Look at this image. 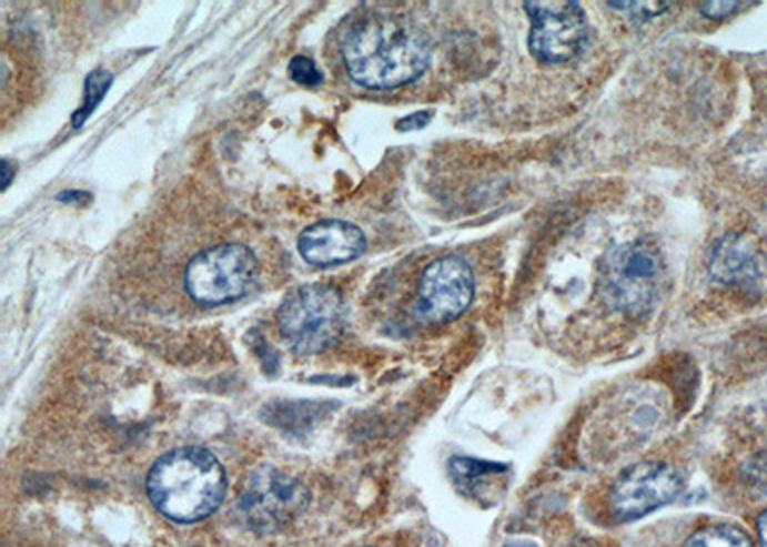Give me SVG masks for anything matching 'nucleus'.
Listing matches in <instances>:
<instances>
[{
	"instance_id": "obj_17",
	"label": "nucleus",
	"mask_w": 767,
	"mask_h": 547,
	"mask_svg": "<svg viewBox=\"0 0 767 547\" xmlns=\"http://www.w3.org/2000/svg\"><path fill=\"white\" fill-rule=\"evenodd\" d=\"M430 120H432V112L424 110V112H416V114L407 115V118H403V120L397 121V123H395V129H397V131H403V133H407V131H416V129L426 128V125L430 123Z\"/></svg>"
},
{
	"instance_id": "obj_1",
	"label": "nucleus",
	"mask_w": 767,
	"mask_h": 547,
	"mask_svg": "<svg viewBox=\"0 0 767 547\" xmlns=\"http://www.w3.org/2000/svg\"><path fill=\"white\" fill-rule=\"evenodd\" d=\"M350 78L369 89H395L421 78L430 64L426 37L400 16L371 14L344 33Z\"/></svg>"
},
{
	"instance_id": "obj_18",
	"label": "nucleus",
	"mask_w": 767,
	"mask_h": 547,
	"mask_svg": "<svg viewBox=\"0 0 767 547\" xmlns=\"http://www.w3.org/2000/svg\"><path fill=\"white\" fill-rule=\"evenodd\" d=\"M58 200L60 202H65V204H78V206H85L91 202L92 196L89 192L83 191H65L58 194Z\"/></svg>"
},
{
	"instance_id": "obj_14",
	"label": "nucleus",
	"mask_w": 767,
	"mask_h": 547,
	"mask_svg": "<svg viewBox=\"0 0 767 547\" xmlns=\"http://www.w3.org/2000/svg\"><path fill=\"white\" fill-rule=\"evenodd\" d=\"M290 78L294 79L296 83L305 87H317L323 83V73L319 70L317 64L311 58L297 54L292 58L289 64Z\"/></svg>"
},
{
	"instance_id": "obj_15",
	"label": "nucleus",
	"mask_w": 767,
	"mask_h": 547,
	"mask_svg": "<svg viewBox=\"0 0 767 547\" xmlns=\"http://www.w3.org/2000/svg\"><path fill=\"white\" fill-rule=\"evenodd\" d=\"M610 7L629 8L626 10L632 18H639V20H647L653 16H660L666 8H669V2H608Z\"/></svg>"
},
{
	"instance_id": "obj_16",
	"label": "nucleus",
	"mask_w": 767,
	"mask_h": 547,
	"mask_svg": "<svg viewBox=\"0 0 767 547\" xmlns=\"http://www.w3.org/2000/svg\"><path fill=\"white\" fill-rule=\"evenodd\" d=\"M739 7V2H703L700 12L712 20H721L725 16L733 14L735 8Z\"/></svg>"
},
{
	"instance_id": "obj_6",
	"label": "nucleus",
	"mask_w": 767,
	"mask_h": 547,
	"mask_svg": "<svg viewBox=\"0 0 767 547\" xmlns=\"http://www.w3.org/2000/svg\"><path fill=\"white\" fill-rule=\"evenodd\" d=\"M310 492L296 476L275 467L252 470L240 490L239 507L248 525L258 533H276L302 515Z\"/></svg>"
},
{
	"instance_id": "obj_3",
	"label": "nucleus",
	"mask_w": 767,
	"mask_h": 547,
	"mask_svg": "<svg viewBox=\"0 0 767 547\" xmlns=\"http://www.w3.org/2000/svg\"><path fill=\"white\" fill-rule=\"evenodd\" d=\"M598 296L608 310L639 317L664 288V260L650 242H624L606 252L598 270Z\"/></svg>"
},
{
	"instance_id": "obj_7",
	"label": "nucleus",
	"mask_w": 767,
	"mask_h": 547,
	"mask_svg": "<svg viewBox=\"0 0 767 547\" xmlns=\"http://www.w3.org/2000/svg\"><path fill=\"white\" fill-rule=\"evenodd\" d=\"M529 16V52L545 64H563L584 52L589 28L587 16L577 2L542 0L526 2Z\"/></svg>"
},
{
	"instance_id": "obj_13",
	"label": "nucleus",
	"mask_w": 767,
	"mask_h": 547,
	"mask_svg": "<svg viewBox=\"0 0 767 547\" xmlns=\"http://www.w3.org/2000/svg\"><path fill=\"white\" fill-rule=\"evenodd\" d=\"M113 83L112 73L108 70H94V72L89 73L85 79V94H83V104L79 107L78 112L71 118V125L73 129H81L85 125V121L91 118L97 108L100 107V102L104 100L110 87Z\"/></svg>"
},
{
	"instance_id": "obj_20",
	"label": "nucleus",
	"mask_w": 767,
	"mask_h": 547,
	"mask_svg": "<svg viewBox=\"0 0 767 547\" xmlns=\"http://www.w3.org/2000/svg\"><path fill=\"white\" fill-rule=\"evenodd\" d=\"M12 175H16V171H12V165L8 160H2V191H7L10 181H12Z\"/></svg>"
},
{
	"instance_id": "obj_9",
	"label": "nucleus",
	"mask_w": 767,
	"mask_h": 547,
	"mask_svg": "<svg viewBox=\"0 0 767 547\" xmlns=\"http://www.w3.org/2000/svg\"><path fill=\"white\" fill-rule=\"evenodd\" d=\"M474 288V273L465 260L457 256L437 257L423 271L413 313L416 320L426 325L447 323L471 306Z\"/></svg>"
},
{
	"instance_id": "obj_8",
	"label": "nucleus",
	"mask_w": 767,
	"mask_h": 547,
	"mask_svg": "<svg viewBox=\"0 0 767 547\" xmlns=\"http://www.w3.org/2000/svg\"><path fill=\"white\" fill-rule=\"evenodd\" d=\"M683 490L679 469L664 462H643L619 473L608 490V511L618 523L640 519L668 505Z\"/></svg>"
},
{
	"instance_id": "obj_11",
	"label": "nucleus",
	"mask_w": 767,
	"mask_h": 547,
	"mask_svg": "<svg viewBox=\"0 0 767 547\" xmlns=\"http://www.w3.org/2000/svg\"><path fill=\"white\" fill-rule=\"evenodd\" d=\"M710 271L725 285H754L761 275L760 250L743 235L725 236L712 254Z\"/></svg>"
},
{
	"instance_id": "obj_12",
	"label": "nucleus",
	"mask_w": 767,
	"mask_h": 547,
	"mask_svg": "<svg viewBox=\"0 0 767 547\" xmlns=\"http://www.w3.org/2000/svg\"><path fill=\"white\" fill-rule=\"evenodd\" d=\"M683 547H754L750 536L740 530L739 526L708 525L690 534Z\"/></svg>"
},
{
	"instance_id": "obj_4",
	"label": "nucleus",
	"mask_w": 767,
	"mask_h": 547,
	"mask_svg": "<svg viewBox=\"0 0 767 547\" xmlns=\"http://www.w3.org/2000/svg\"><path fill=\"white\" fill-rule=\"evenodd\" d=\"M279 327L297 354H319L331 348L344 333L345 304L339 288L303 285L290 292L279 307Z\"/></svg>"
},
{
	"instance_id": "obj_10",
	"label": "nucleus",
	"mask_w": 767,
	"mask_h": 547,
	"mask_svg": "<svg viewBox=\"0 0 767 547\" xmlns=\"http://www.w3.org/2000/svg\"><path fill=\"white\" fill-rule=\"evenodd\" d=\"M365 249L363 231L357 225L340 220L319 221L305 229L297 241V250L303 260L319 267L352 262Z\"/></svg>"
},
{
	"instance_id": "obj_5",
	"label": "nucleus",
	"mask_w": 767,
	"mask_h": 547,
	"mask_svg": "<svg viewBox=\"0 0 767 547\" xmlns=\"http://www.w3.org/2000/svg\"><path fill=\"white\" fill-rule=\"evenodd\" d=\"M258 275V257L246 244L226 242L192 257L184 271V286L204 306L242 298Z\"/></svg>"
},
{
	"instance_id": "obj_2",
	"label": "nucleus",
	"mask_w": 767,
	"mask_h": 547,
	"mask_svg": "<svg viewBox=\"0 0 767 547\" xmlns=\"http://www.w3.org/2000/svg\"><path fill=\"white\" fill-rule=\"evenodd\" d=\"M147 492L163 517L189 525L210 517L223 504L225 469L208 449H171L152 465Z\"/></svg>"
},
{
	"instance_id": "obj_19",
	"label": "nucleus",
	"mask_w": 767,
	"mask_h": 547,
	"mask_svg": "<svg viewBox=\"0 0 767 547\" xmlns=\"http://www.w3.org/2000/svg\"><path fill=\"white\" fill-rule=\"evenodd\" d=\"M756 530H758L761 547H767V511L761 513L760 517H758Z\"/></svg>"
}]
</instances>
